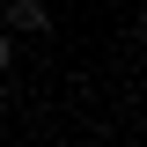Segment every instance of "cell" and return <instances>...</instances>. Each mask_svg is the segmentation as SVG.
Segmentation results:
<instances>
[{"label": "cell", "mask_w": 147, "mask_h": 147, "mask_svg": "<svg viewBox=\"0 0 147 147\" xmlns=\"http://www.w3.org/2000/svg\"><path fill=\"white\" fill-rule=\"evenodd\" d=\"M0 22H7L15 37H44V30H52V7H44V0H7Z\"/></svg>", "instance_id": "1"}, {"label": "cell", "mask_w": 147, "mask_h": 147, "mask_svg": "<svg viewBox=\"0 0 147 147\" xmlns=\"http://www.w3.org/2000/svg\"><path fill=\"white\" fill-rule=\"evenodd\" d=\"M15 66V30H7V22H0V74Z\"/></svg>", "instance_id": "2"}, {"label": "cell", "mask_w": 147, "mask_h": 147, "mask_svg": "<svg viewBox=\"0 0 147 147\" xmlns=\"http://www.w3.org/2000/svg\"><path fill=\"white\" fill-rule=\"evenodd\" d=\"M132 44H140V52H147V7H140V22H132Z\"/></svg>", "instance_id": "3"}]
</instances>
